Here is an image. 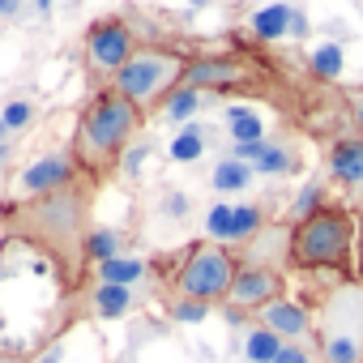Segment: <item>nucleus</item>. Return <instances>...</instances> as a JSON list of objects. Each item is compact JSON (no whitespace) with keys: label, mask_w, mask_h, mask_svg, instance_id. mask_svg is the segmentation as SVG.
<instances>
[{"label":"nucleus","mask_w":363,"mask_h":363,"mask_svg":"<svg viewBox=\"0 0 363 363\" xmlns=\"http://www.w3.org/2000/svg\"><path fill=\"white\" fill-rule=\"evenodd\" d=\"M231 158L248 162L257 175H295L299 171V145L291 137H265L252 145H231Z\"/></svg>","instance_id":"nucleus-13"},{"label":"nucleus","mask_w":363,"mask_h":363,"mask_svg":"<svg viewBox=\"0 0 363 363\" xmlns=\"http://www.w3.org/2000/svg\"><path fill=\"white\" fill-rule=\"evenodd\" d=\"M261 329H269L282 342H316V316L303 299H278L257 316Z\"/></svg>","instance_id":"nucleus-14"},{"label":"nucleus","mask_w":363,"mask_h":363,"mask_svg":"<svg viewBox=\"0 0 363 363\" xmlns=\"http://www.w3.org/2000/svg\"><path fill=\"white\" fill-rule=\"evenodd\" d=\"M82 171L73 167V158H69V150L65 154H39L35 162H26L22 171H18V179H13V201H35V197H52V193H60V189H69L73 179H77Z\"/></svg>","instance_id":"nucleus-10"},{"label":"nucleus","mask_w":363,"mask_h":363,"mask_svg":"<svg viewBox=\"0 0 363 363\" xmlns=\"http://www.w3.org/2000/svg\"><path fill=\"white\" fill-rule=\"evenodd\" d=\"M201 99H206V90H193V86H179L167 103H162V116L167 120H175V124H184L189 116H197V107H201Z\"/></svg>","instance_id":"nucleus-21"},{"label":"nucleus","mask_w":363,"mask_h":363,"mask_svg":"<svg viewBox=\"0 0 363 363\" xmlns=\"http://www.w3.org/2000/svg\"><path fill=\"white\" fill-rule=\"evenodd\" d=\"M342 103H346L350 133H359V137H363V86H350V90H342Z\"/></svg>","instance_id":"nucleus-26"},{"label":"nucleus","mask_w":363,"mask_h":363,"mask_svg":"<svg viewBox=\"0 0 363 363\" xmlns=\"http://www.w3.org/2000/svg\"><path fill=\"white\" fill-rule=\"evenodd\" d=\"M316 350L325 363H363V286H337L316 308Z\"/></svg>","instance_id":"nucleus-7"},{"label":"nucleus","mask_w":363,"mask_h":363,"mask_svg":"<svg viewBox=\"0 0 363 363\" xmlns=\"http://www.w3.org/2000/svg\"><path fill=\"white\" fill-rule=\"evenodd\" d=\"M223 124H227V133H231V141L235 145H252V141H265V120H261V111L257 107H223Z\"/></svg>","instance_id":"nucleus-16"},{"label":"nucleus","mask_w":363,"mask_h":363,"mask_svg":"<svg viewBox=\"0 0 363 363\" xmlns=\"http://www.w3.org/2000/svg\"><path fill=\"white\" fill-rule=\"evenodd\" d=\"M167 308H171L175 320H201V316L210 312V308H197V303H167Z\"/></svg>","instance_id":"nucleus-28"},{"label":"nucleus","mask_w":363,"mask_h":363,"mask_svg":"<svg viewBox=\"0 0 363 363\" xmlns=\"http://www.w3.org/2000/svg\"><path fill=\"white\" fill-rule=\"evenodd\" d=\"M325 179L333 189L350 193V197L363 193V137L359 133L346 128V133L329 137V145H325Z\"/></svg>","instance_id":"nucleus-11"},{"label":"nucleus","mask_w":363,"mask_h":363,"mask_svg":"<svg viewBox=\"0 0 363 363\" xmlns=\"http://www.w3.org/2000/svg\"><path fill=\"white\" fill-rule=\"evenodd\" d=\"M308 65H312V73H316V77H329V82H333V77L342 73V48H337V43H325V48H316V52H312V60H308Z\"/></svg>","instance_id":"nucleus-24"},{"label":"nucleus","mask_w":363,"mask_h":363,"mask_svg":"<svg viewBox=\"0 0 363 363\" xmlns=\"http://www.w3.org/2000/svg\"><path fill=\"white\" fill-rule=\"evenodd\" d=\"M248 30L261 43H303L308 30H312V22L295 5H261V9L248 13Z\"/></svg>","instance_id":"nucleus-12"},{"label":"nucleus","mask_w":363,"mask_h":363,"mask_svg":"<svg viewBox=\"0 0 363 363\" xmlns=\"http://www.w3.org/2000/svg\"><path fill=\"white\" fill-rule=\"evenodd\" d=\"M274 363H312V346L308 342H286Z\"/></svg>","instance_id":"nucleus-27"},{"label":"nucleus","mask_w":363,"mask_h":363,"mask_svg":"<svg viewBox=\"0 0 363 363\" xmlns=\"http://www.w3.org/2000/svg\"><path fill=\"white\" fill-rule=\"evenodd\" d=\"M235 274H240V252L214 240H197L154 265L167 303H197V308H227Z\"/></svg>","instance_id":"nucleus-3"},{"label":"nucleus","mask_w":363,"mask_h":363,"mask_svg":"<svg viewBox=\"0 0 363 363\" xmlns=\"http://www.w3.org/2000/svg\"><path fill=\"white\" fill-rule=\"evenodd\" d=\"M184 73H189V56L175 52V48H141L107 86H116L145 120L154 111H162V103L184 86Z\"/></svg>","instance_id":"nucleus-6"},{"label":"nucleus","mask_w":363,"mask_h":363,"mask_svg":"<svg viewBox=\"0 0 363 363\" xmlns=\"http://www.w3.org/2000/svg\"><path fill=\"white\" fill-rule=\"evenodd\" d=\"M82 295H86L82 308H86L90 316H103V320H116V316H124V312L137 308V291H128V286H111V282H90Z\"/></svg>","instance_id":"nucleus-15"},{"label":"nucleus","mask_w":363,"mask_h":363,"mask_svg":"<svg viewBox=\"0 0 363 363\" xmlns=\"http://www.w3.org/2000/svg\"><path fill=\"white\" fill-rule=\"evenodd\" d=\"M184 86L193 90H214V94H244V99H269L278 107H295L291 99V86L282 82V73L240 48V52H206V56H189V73H184Z\"/></svg>","instance_id":"nucleus-5"},{"label":"nucleus","mask_w":363,"mask_h":363,"mask_svg":"<svg viewBox=\"0 0 363 363\" xmlns=\"http://www.w3.org/2000/svg\"><path fill=\"white\" fill-rule=\"evenodd\" d=\"M201 150H206V137H201L197 124H189L184 133L171 141V158H175V162H193V158H201Z\"/></svg>","instance_id":"nucleus-23"},{"label":"nucleus","mask_w":363,"mask_h":363,"mask_svg":"<svg viewBox=\"0 0 363 363\" xmlns=\"http://www.w3.org/2000/svg\"><path fill=\"white\" fill-rule=\"evenodd\" d=\"M150 274H154V269H150L141 257H116V261H107V265L94 269V282H111V286H128V291H137V282L150 278Z\"/></svg>","instance_id":"nucleus-17"},{"label":"nucleus","mask_w":363,"mask_h":363,"mask_svg":"<svg viewBox=\"0 0 363 363\" xmlns=\"http://www.w3.org/2000/svg\"><path fill=\"white\" fill-rule=\"evenodd\" d=\"M286 299V269L282 265H252V261H240V274H235V286H231V299L227 308L240 316H261L269 303Z\"/></svg>","instance_id":"nucleus-9"},{"label":"nucleus","mask_w":363,"mask_h":363,"mask_svg":"<svg viewBox=\"0 0 363 363\" xmlns=\"http://www.w3.org/2000/svg\"><path fill=\"white\" fill-rule=\"evenodd\" d=\"M248 184H252V167H248V162L223 158V162L214 167V189H218V193H244Z\"/></svg>","instance_id":"nucleus-18"},{"label":"nucleus","mask_w":363,"mask_h":363,"mask_svg":"<svg viewBox=\"0 0 363 363\" xmlns=\"http://www.w3.org/2000/svg\"><path fill=\"white\" fill-rule=\"evenodd\" d=\"M86 65L94 73H107L116 77L141 48H137V35H133V22L128 18H99L90 30H86Z\"/></svg>","instance_id":"nucleus-8"},{"label":"nucleus","mask_w":363,"mask_h":363,"mask_svg":"<svg viewBox=\"0 0 363 363\" xmlns=\"http://www.w3.org/2000/svg\"><path fill=\"white\" fill-rule=\"evenodd\" d=\"M257 235H265V206H235L231 244H244V240H257Z\"/></svg>","instance_id":"nucleus-19"},{"label":"nucleus","mask_w":363,"mask_h":363,"mask_svg":"<svg viewBox=\"0 0 363 363\" xmlns=\"http://www.w3.org/2000/svg\"><path fill=\"white\" fill-rule=\"evenodd\" d=\"M282 346H286L282 337H274L269 329H261V325H252V333H248V342H244V354H248L252 363H274Z\"/></svg>","instance_id":"nucleus-22"},{"label":"nucleus","mask_w":363,"mask_h":363,"mask_svg":"<svg viewBox=\"0 0 363 363\" xmlns=\"http://www.w3.org/2000/svg\"><path fill=\"white\" fill-rule=\"evenodd\" d=\"M94 193H99L94 179L77 175L69 189H60L52 197H35V201L5 197L0 201V235L39 248L56 265V278L69 295H82L90 286L86 244H90V231H94L90 227Z\"/></svg>","instance_id":"nucleus-1"},{"label":"nucleus","mask_w":363,"mask_h":363,"mask_svg":"<svg viewBox=\"0 0 363 363\" xmlns=\"http://www.w3.org/2000/svg\"><path fill=\"white\" fill-rule=\"evenodd\" d=\"M359 227L354 214L346 206H325L312 218L295 223L286 235V269L291 274H329L342 286L359 282L354 278V244H359Z\"/></svg>","instance_id":"nucleus-4"},{"label":"nucleus","mask_w":363,"mask_h":363,"mask_svg":"<svg viewBox=\"0 0 363 363\" xmlns=\"http://www.w3.org/2000/svg\"><path fill=\"white\" fill-rule=\"evenodd\" d=\"M30 124H35V103H30V99L5 103V111H0V141L13 137V133H26Z\"/></svg>","instance_id":"nucleus-20"},{"label":"nucleus","mask_w":363,"mask_h":363,"mask_svg":"<svg viewBox=\"0 0 363 363\" xmlns=\"http://www.w3.org/2000/svg\"><path fill=\"white\" fill-rule=\"evenodd\" d=\"M145 116L116 90V86H99L82 111H77V124H73V137H69V158L73 167L94 179V184L103 189L107 179L120 171L128 145L137 141Z\"/></svg>","instance_id":"nucleus-2"},{"label":"nucleus","mask_w":363,"mask_h":363,"mask_svg":"<svg viewBox=\"0 0 363 363\" xmlns=\"http://www.w3.org/2000/svg\"><path fill=\"white\" fill-rule=\"evenodd\" d=\"M231 218H235V206H214L206 214V231H210L214 244H227L231 248Z\"/></svg>","instance_id":"nucleus-25"},{"label":"nucleus","mask_w":363,"mask_h":363,"mask_svg":"<svg viewBox=\"0 0 363 363\" xmlns=\"http://www.w3.org/2000/svg\"><path fill=\"white\" fill-rule=\"evenodd\" d=\"M5 154H9V145H5V141H0V162H5Z\"/></svg>","instance_id":"nucleus-30"},{"label":"nucleus","mask_w":363,"mask_h":363,"mask_svg":"<svg viewBox=\"0 0 363 363\" xmlns=\"http://www.w3.org/2000/svg\"><path fill=\"white\" fill-rule=\"evenodd\" d=\"M0 363H26V354H9V350H0Z\"/></svg>","instance_id":"nucleus-29"}]
</instances>
